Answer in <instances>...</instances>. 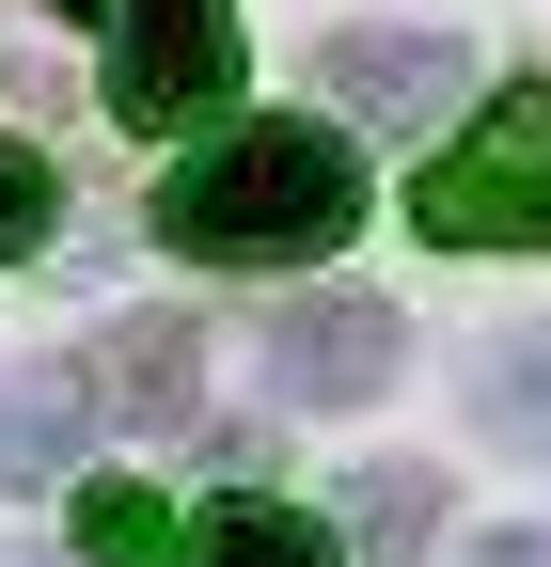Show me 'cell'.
I'll use <instances>...</instances> for the list:
<instances>
[{"mask_svg": "<svg viewBox=\"0 0 551 567\" xmlns=\"http://www.w3.org/2000/svg\"><path fill=\"white\" fill-rule=\"evenodd\" d=\"M158 488H80V551H158Z\"/></svg>", "mask_w": 551, "mask_h": 567, "instance_id": "cell-12", "label": "cell"}, {"mask_svg": "<svg viewBox=\"0 0 551 567\" xmlns=\"http://www.w3.org/2000/svg\"><path fill=\"white\" fill-rule=\"evenodd\" d=\"M80 394H95V425L174 442V425L205 410V331H189V316H111V331L80 347Z\"/></svg>", "mask_w": 551, "mask_h": 567, "instance_id": "cell-6", "label": "cell"}, {"mask_svg": "<svg viewBox=\"0 0 551 567\" xmlns=\"http://www.w3.org/2000/svg\"><path fill=\"white\" fill-rule=\"evenodd\" d=\"M315 95H331V111H363V126H426V111L472 95V48L426 32V17H347V32L315 48Z\"/></svg>", "mask_w": 551, "mask_h": 567, "instance_id": "cell-4", "label": "cell"}, {"mask_svg": "<svg viewBox=\"0 0 551 567\" xmlns=\"http://www.w3.org/2000/svg\"><path fill=\"white\" fill-rule=\"evenodd\" d=\"M472 425L520 457H551V331H505L489 363H472Z\"/></svg>", "mask_w": 551, "mask_h": 567, "instance_id": "cell-9", "label": "cell"}, {"mask_svg": "<svg viewBox=\"0 0 551 567\" xmlns=\"http://www.w3.org/2000/svg\"><path fill=\"white\" fill-rule=\"evenodd\" d=\"M409 221H426L441 252H505V237H551V80H520L489 142H457V158H426V189H409Z\"/></svg>", "mask_w": 551, "mask_h": 567, "instance_id": "cell-2", "label": "cell"}, {"mask_svg": "<svg viewBox=\"0 0 551 567\" xmlns=\"http://www.w3.org/2000/svg\"><path fill=\"white\" fill-rule=\"evenodd\" d=\"M80 425H95L80 363H17V379H0V488H63V457H80Z\"/></svg>", "mask_w": 551, "mask_h": 567, "instance_id": "cell-7", "label": "cell"}, {"mask_svg": "<svg viewBox=\"0 0 551 567\" xmlns=\"http://www.w3.org/2000/svg\"><path fill=\"white\" fill-rule=\"evenodd\" d=\"M457 567H551V520H505V536H472Z\"/></svg>", "mask_w": 551, "mask_h": 567, "instance_id": "cell-13", "label": "cell"}, {"mask_svg": "<svg viewBox=\"0 0 551 567\" xmlns=\"http://www.w3.org/2000/svg\"><path fill=\"white\" fill-rule=\"evenodd\" d=\"M394 347H409V316L378 300V284H315V300L268 316V363H284V394H300V410L378 394V379H394Z\"/></svg>", "mask_w": 551, "mask_h": 567, "instance_id": "cell-5", "label": "cell"}, {"mask_svg": "<svg viewBox=\"0 0 551 567\" xmlns=\"http://www.w3.org/2000/svg\"><path fill=\"white\" fill-rule=\"evenodd\" d=\"M158 237L189 268H315L331 237H363V158H347V126L268 111V126L205 142V158L158 189Z\"/></svg>", "mask_w": 551, "mask_h": 567, "instance_id": "cell-1", "label": "cell"}, {"mask_svg": "<svg viewBox=\"0 0 551 567\" xmlns=\"http://www.w3.org/2000/svg\"><path fill=\"white\" fill-rule=\"evenodd\" d=\"M237 95V17L221 0H126L111 17V111L126 126H189Z\"/></svg>", "mask_w": 551, "mask_h": 567, "instance_id": "cell-3", "label": "cell"}, {"mask_svg": "<svg viewBox=\"0 0 551 567\" xmlns=\"http://www.w3.org/2000/svg\"><path fill=\"white\" fill-rule=\"evenodd\" d=\"M48 158H32V142H0V268H17V252H48Z\"/></svg>", "mask_w": 551, "mask_h": 567, "instance_id": "cell-11", "label": "cell"}, {"mask_svg": "<svg viewBox=\"0 0 551 567\" xmlns=\"http://www.w3.org/2000/svg\"><path fill=\"white\" fill-rule=\"evenodd\" d=\"M205 567H347V551H331V520H300V505H237L221 536H205Z\"/></svg>", "mask_w": 551, "mask_h": 567, "instance_id": "cell-10", "label": "cell"}, {"mask_svg": "<svg viewBox=\"0 0 551 567\" xmlns=\"http://www.w3.org/2000/svg\"><path fill=\"white\" fill-rule=\"evenodd\" d=\"M0 567H48V551H0Z\"/></svg>", "mask_w": 551, "mask_h": 567, "instance_id": "cell-14", "label": "cell"}, {"mask_svg": "<svg viewBox=\"0 0 551 567\" xmlns=\"http://www.w3.org/2000/svg\"><path fill=\"white\" fill-rule=\"evenodd\" d=\"M426 536H441V473H426V457H378V473H347V505H331V551L409 567Z\"/></svg>", "mask_w": 551, "mask_h": 567, "instance_id": "cell-8", "label": "cell"}]
</instances>
